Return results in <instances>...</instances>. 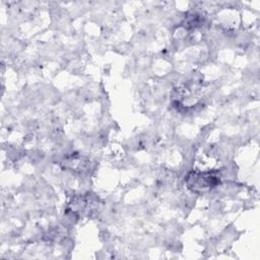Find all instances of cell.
Returning <instances> with one entry per match:
<instances>
[{
	"label": "cell",
	"instance_id": "cell-1",
	"mask_svg": "<svg viewBox=\"0 0 260 260\" xmlns=\"http://www.w3.org/2000/svg\"><path fill=\"white\" fill-rule=\"evenodd\" d=\"M220 183V176L216 172H190L186 177V184L195 193L211 190Z\"/></svg>",
	"mask_w": 260,
	"mask_h": 260
}]
</instances>
